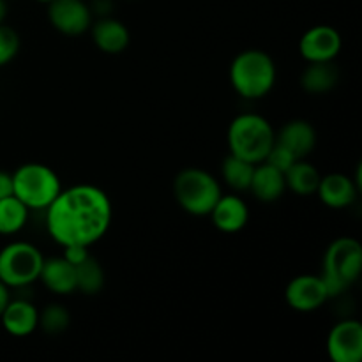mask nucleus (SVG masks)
<instances>
[{"label":"nucleus","instance_id":"obj_29","mask_svg":"<svg viewBox=\"0 0 362 362\" xmlns=\"http://www.w3.org/2000/svg\"><path fill=\"white\" fill-rule=\"evenodd\" d=\"M110 9H112V0H94L90 6L92 14H99V16H108Z\"/></svg>","mask_w":362,"mask_h":362},{"label":"nucleus","instance_id":"obj_28","mask_svg":"<svg viewBox=\"0 0 362 362\" xmlns=\"http://www.w3.org/2000/svg\"><path fill=\"white\" fill-rule=\"evenodd\" d=\"M13 194V175L0 170V200Z\"/></svg>","mask_w":362,"mask_h":362},{"label":"nucleus","instance_id":"obj_18","mask_svg":"<svg viewBox=\"0 0 362 362\" xmlns=\"http://www.w3.org/2000/svg\"><path fill=\"white\" fill-rule=\"evenodd\" d=\"M286 189L285 173L279 172L278 168L271 166L269 163L262 161L255 165L253 179H251L250 191L257 200L271 204V202L279 200Z\"/></svg>","mask_w":362,"mask_h":362},{"label":"nucleus","instance_id":"obj_1","mask_svg":"<svg viewBox=\"0 0 362 362\" xmlns=\"http://www.w3.org/2000/svg\"><path fill=\"white\" fill-rule=\"evenodd\" d=\"M112 202L92 184H76L62 189L46 209V226L60 246H92L105 237L112 225Z\"/></svg>","mask_w":362,"mask_h":362},{"label":"nucleus","instance_id":"obj_13","mask_svg":"<svg viewBox=\"0 0 362 362\" xmlns=\"http://www.w3.org/2000/svg\"><path fill=\"white\" fill-rule=\"evenodd\" d=\"M276 144L285 147L296 159H306L317 145V131L308 120H288L276 134Z\"/></svg>","mask_w":362,"mask_h":362},{"label":"nucleus","instance_id":"obj_20","mask_svg":"<svg viewBox=\"0 0 362 362\" xmlns=\"http://www.w3.org/2000/svg\"><path fill=\"white\" fill-rule=\"evenodd\" d=\"M320 179L322 175L317 166L308 163L306 159H297L285 172L286 189L296 193L297 197H310L317 193Z\"/></svg>","mask_w":362,"mask_h":362},{"label":"nucleus","instance_id":"obj_22","mask_svg":"<svg viewBox=\"0 0 362 362\" xmlns=\"http://www.w3.org/2000/svg\"><path fill=\"white\" fill-rule=\"evenodd\" d=\"M74 267H76V290H80L81 293L95 296L105 288V271L92 255Z\"/></svg>","mask_w":362,"mask_h":362},{"label":"nucleus","instance_id":"obj_6","mask_svg":"<svg viewBox=\"0 0 362 362\" xmlns=\"http://www.w3.org/2000/svg\"><path fill=\"white\" fill-rule=\"evenodd\" d=\"M13 175V194L23 202L28 211L48 209L62 191L59 175L41 163H25Z\"/></svg>","mask_w":362,"mask_h":362},{"label":"nucleus","instance_id":"obj_4","mask_svg":"<svg viewBox=\"0 0 362 362\" xmlns=\"http://www.w3.org/2000/svg\"><path fill=\"white\" fill-rule=\"evenodd\" d=\"M362 246L352 237L332 240L324 255L322 279L331 297H339L361 278Z\"/></svg>","mask_w":362,"mask_h":362},{"label":"nucleus","instance_id":"obj_24","mask_svg":"<svg viewBox=\"0 0 362 362\" xmlns=\"http://www.w3.org/2000/svg\"><path fill=\"white\" fill-rule=\"evenodd\" d=\"M71 322L69 311L60 304H48L45 310L39 313V327L49 336H59L67 331Z\"/></svg>","mask_w":362,"mask_h":362},{"label":"nucleus","instance_id":"obj_21","mask_svg":"<svg viewBox=\"0 0 362 362\" xmlns=\"http://www.w3.org/2000/svg\"><path fill=\"white\" fill-rule=\"evenodd\" d=\"M28 219V207L14 194L0 200V235L18 233Z\"/></svg>","mask_w":362,"mask_h":362},{"label":"nucleus","instance_id":"obj_25","mask_svg":"<svg viewBox=\"0 0 362 362\" xmlns=\"http://www.w3.org/2000/svg\"><path fill=\"white\" fill-rule=\"evenodd\" d=\"M20 52V35L14 28L0 25V67L7 66Z\"/></svg>","mask_w":362,"mask_h":362},{"label":"nucleus","instance_id":"obj_16","mask_svg":"<svg viewBox=\"0 0 362 362\" xmlns=\"http://www.w3.org/2000/svg\"><path fill=\"white\" fill-rule=\"evenodd\" d=\"M90 30L94 45L108 55H119L129 45V30L122 21L115 18H99L95 23L90 25Z\"/></svg>","mask_w":362,"mask_h":362},{"label":"nucleus","instance_id":"obj_12","mask_svg":"<svg viewBox=\"0 0 362 362\" xmlns=\"http://www.w3.org/2000/svg\"><path fill=\"white\" fill-rule=\"evenodd\" d=\"M0 320L7 334L14 338H25L39 327V311L30 300L18 297L7 303L0 313Z\"/></svg>","mask_w":362,"mask_h":362},{"label":"nucleus","instance_id":"obj_2","mask_svg":"<svg viewBox=\"0 0 362 362\" xmlns=\"http://www.w3.org/2000/svg\"><path fill=\"white\" fill-rule=\"evenodd\" d=\"M230 83L244 99H262L274 88L278 69L276 62L264 49H244L230 64Z\"/></svg>","mask_w":362,"mask_h":362},{"label":"nucleus","instance_id":"obj_5","mask_svg":"<svg viewBox=\"0 0 362 362\" xmlns=\"http://www.w3.org/2000/svg\"><path fill=\"white\" fill-rule=\"evenodd\" d=\"M173 194L182 211L191 216H209L221 197V184L202 168H186L173 180Z\"/></svg>","mask_w":362,"mask_h":362},{"label":"nucleus","instance_id":"obj_10","mask_svg":"<svg viewBox=\"0 0 362 362\" xmlns=\"http://www.w3.org/2000/svg\"><path fill=\"white\" fill-rule=\"evenodd\" d=\"M48 20L64 35H80L92 25L90 6L83 0H52Z\"/></svg>","mask_w":362,"mask_h":362},{"label":"nucleus","instance_id":"obj_32","mask_svg":"<svg viewBox=\"0 0 362 362\" xmlns=\"http://www.w3.org/2000/svg\"><path fill=\"white\" fill-rule=\"evenodd\" d=\"M37 2H42V4H48V2H52V0H37Z\"/></svg>","mask_w":362,"mask_h":362},{"label":"nucleus","instance_id":"obj_27","mask_svg":"<svg viewBox=\"0 0 362 362\" xmlns=\"http://www.w3.org/2000/svg\"><path fill=\"white\" fill-rule=\"evenodd\" d=\"M64 258H66L69 264L78 265L85 260V258L90 257L87 246H80V244H71V246H64Z\"/></svg>","mask_w":362,"mask_h":362},{"label":"nucleus","instance_id":"obj_23","mask_svg":"<svg viewBox=\"0 0 362 362\" xmlns=\"http://www.w3.org/2000/svg\"><path fill=\"white\" fill-rule=\"evenodd\" d=\"M255 165L250 161L228 154V158L221 165L223 180L235 191H250L251 179H253Z\"/></svg>","mask_w":362,"mask_h":362},{"label":"nucleus","instance_id":"obj_8","mask_svg":"<svg viewBox=\"0 0 362 362\" xmlns=\"http://www.w3.org/2000/svg\"><path fill=\"white\" fill-rule=\"evenodd\" d=\"M331 299L322 276H296L285 288V300L292 310L299 313H311L324 306Z\"/></svg>","mask_w":362,"mask_h":362},{"label":"nucleus","instance_id":"obj_31","mask_svg":"<svg viewBox=\"0 0 362 362\" xmlns=\"http://www.w3.org/2000/svg\"><path fill=\"white\" fill-rule=\"evenodd\" d=\"M7 16V6H6V0H0V25L4 23Z\"/></svg>","mask_w":362,"mask_h":362},{"label":"nucleus","instance_id":"obj_11","mask_svg":"<svg viewBox=\"0 0 362 362\" xmlns=\"http://www.w3.org/2000/svg\"><path fill=\"white\" fill-rule=\"evenodd\" d=\"M341 35L331 25H315L303 34L299 53L306 62H329L341 52Z\"/></svg>","mask_w":362,"mask_h":362},{"label":"nucleus","instance_id":"obj_15","mask_svg":"<svg viewBox=\"0 0 362 362\" xmlns=\"http://www.w3.org/2000/svg\"><path fill=\"white\" fill-rule=\"evenodd\" d=\"M359 186L345 173L322 175L317 194L329 209H346L356 202Z\"/></svg>","mask_w":362,"mask_h":362},{"label":"nucleus","instance_id":"obj_9","mask_svg":"<svg viewBox=\"0 0 362 362\" xmlns=\"http://www.w3.org/2000/svg\"><path fill=\"white\" fill-rule=\"evenodd\" d=\"M327 356L332 362H361L362 325L354 318H343L329 331Z\"/></svg>","mask_w":362,"mask_h":362},{"label":"nucleus","instance_id":"obj_19","mask_svg":"<svg viewBox=\"0 0 362 362\" xmlns=\"http://www.w3.org/2000/svg\"><path fill=\"white\" fill-rule=\"evenodd\" d=\"M339 81V71L334 60L329 62H308V67L300 74V87L308 94L320 95L334 90Z\"/></svg>","mask_w":362,"mask_h":362},{"label":"nucleus","instance_id":"obj_7","mask_svg":"<svg viewBox=\"0 0 362 362\" xmlns=\"http://www.w3.org/2000/svg\"><path fill=\"white\" fill-rule=\"evenodd\" d=\"M41 251L30 243H11L0 250V281L9 288H27L35 283L41 274Z\"/></svg>","mask_w":362,"mask_h":362},{"label":"nucleus","instance_id":"obj_3","mask_svg":"<svg viewBox=\"0 0 362 362\" xmlns=\"http://www.w3.org/2000/svg\"><path fill=\"white\" fill-rule=\"evenodd\" d=\"M230 154L253 165L264 161L276 141V131L265 117L240 113L230 122L226 133Z\"/></svg>","mask_w":362,"mask_h":362},{"label":"nucleus","instance_id":"obj_17","mask_svg":"<svg viewBox=\"0 0 362 362\" xmlns=\"http://www.w3.org/2000/svg\"><path fill=\"white\" fill-rule=\"evenodd\" d=\"M39 279L57 296H69L76 292V267L64 257L45 258Z\"/></svg>","mask_w":362,"mask_h":362},{"label":"nucleus","instance_id":"obj_14","mask_svg":"<svg viewBox=\"0 0 362 362\" xmlns=\"http://www.w3.org/2000/svg\"><path fill=\"white\" fill-rule=\"evenodd\" d=\"M209 216L219 232L237 233L250 221V209L237 194H221Z\"/></svg>","mask_w":362,"mask_h":362},{"label":"nucleus","instance_id":"obj_30","mask_svg":"<svg viewBox=\"0 0 362 362\" xmlns=\"http://www.w3.org/2000/svg\"><path fill=\"white\" fill-rule=\"evenodd\" d=\"M11 300V293H9V286L6 283L0 281V313L4 311V308L7 306V303Z\"/></svg>","mask_w":362,"mask_h":362},{"label":"nucleus","instance_id":"obj_26","mask_svg":"<svg viewBox=\"0 0 362 362\" xmlns=\"http://www.w3.org/2000/svg\"><path fill=\"white\" fill-rule=\"evenodd\" d=\"M264 161L269 163L271 166H274V168H278L279 172L285 173L286 170H288L290 166L297 161V159L293 158V156L290 154L285 147H281V145L276 144L274 141V145H272V148L269 151L267 158H265Z\"/></svg>","mask_w":362,"mask_h":362}]
</instances>
